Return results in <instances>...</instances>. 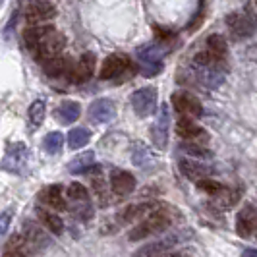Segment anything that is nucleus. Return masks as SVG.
<instances>
[{
    "mask_svg": "<svg viewBox=\"0 0 257 257\" xmlns=\"http://www.w3.org/2000/svg\"><path fill=\"white\" fill-rule=\"evenodd\" d=\"M89 140H91V134L87 128H74L70 130V134H68V145L72 149H81L83 145H87Z\"/></svg>",
    "mask_w": 257,
    "mask_h": 257,
    "instance_id": "obj_26",
    "label": "nucleus"
},
{
    "mask_svg": "<svg viewBox=\"0 0 257 257\" xmlns=\"http://www.w3.org/2000/svg\"><path fill=\"white\" fill-rule=\"evenodd\" d=\"M62 145H64V136L60 132H51L43 142V147L49 155H58L62 151Z\"/></svg>",
    "mask_w": 257,
    "mask_h": 257,
    "instance_id": "obj_28",
    "label": "nucleus"
},
{
    "mask_svg": "<svg viewBox=\"0 0 257 257\" xmlns=\"http://www.w3.org/2000/svg\"><path fill=\"white\" fill-rule=\"evenodd\" d=\"M138 66H140V74L145 77H153L157 74H161L163 70V56H165V49H161L159 45H142L138 52Z\"/></svg>",
    "mask_w": 257,
    "mask_h": 257,
    "instance_id": "obj_3",
    "label": "nucleus"
},
{
    "mask_svg": "<svg viewBox=\"0 0 257 257\" xmlns=\"http://www.w3.org/2000/svg\"><path fill=\"white\" fill-rule=\"evenodd\" d=\"M39 201L45 203L47 207H51L54 211H64L66 209V201L64 195H62V188L58 184H52V186H47L39 192Z\"/></svg>",
    "mask_w": 257,
    "mask_h": 257,
    "instance_id": "obj_18",
    "label": "nucleus"
},
{
    "mask_svg": "<svg viewBox=\"0 0 257 257\" xmlns=\"http://www.w3.org/2000/svg\"><path fill=\"white\" fill-rule=\"evenodd\" d=\"M93 68H95V54L93 52H83L81 58L77 60L76 66H72L70 70V81L72 83H85L93 76Z\"/></svg>",
    "mask_w": 257,
    "mask_h": 257,
    "instance_id": "obj_13",
    "label": "nucleus"
},
{
    "mask_svg": "<svg viewBox=\"0 0 257 257\" xmlns=\"http://www.w3.org/2000/svg\"><path fill=\"white\" fill-rule=\"evenodd\" d=\"M10 228V213H0V238Z\"/></svg>",
    "mask_w": 257,
    "mask_h": 257,
    "instance_id": "obj_34",
    "label": "nucleus"
},
{
    "mask_svg": "<svg viewBox=\"0 0 257 257\" xmlns=\"http://www.w3.org/2000/svg\"><path fill=\"white\" fill-rule=\"evenodd\" d=\"M255 4H257V0H255Z\"/></svg>",
    "mask_w": 257,
    "mask_h": 257,
    "instance_id": "obj_41",
    "label": "nucleus"
},
{
    "mask_svg": "<svg viewBox=\"0 0 257 257\" xmlns=\"http://www.w3.org/2000/svg\"><path fill=\"white\" fill-rule=\"evenodd\" d=\"M157 99H159V93L155 87H142V89L134 91L132 95V106L136 110V114L147 118L157 110Z\"/></svg>",
    "mask_w": 257,
    "mask_h": 257,
    "instance_id": "obj_6",
    "label": "nucleus"
},
{
    "mask_svg": "<svg viewBox=\"0 0 257 257\" xmlns=\"http://www.w3.org/2000/svg\"><path fill=\"white\" fill-rule=\"evenodd\" d=\"M172 213H176V211L170 205H163L161 209H157L155 213L140 220L128 232V240L130 242H138V240H145V238H153L157 234H163L172 224Z\"/></svg>",
    "mask_w": 257,
    "mask_h": 257,
    "instance_id": "obj_1",
    "label": "nucleus"
},
{
    "mask_svg": "<svg viewBox=\"0 0 257 257\" xmlns=\"http://www.w3.org/2000/svg\"><path fill=\"white\" fill-rule=\"evenodd\" d=\"M130 68V58L126 54H110L103 62L101 68V79H114L122 76Z\"/></svg>",
    "mask_w": 257,
    "mask_h": 257,
    "instance_id": "obj_14",
    "label": "nucleus"
},
{
    "mask_svg": "<svg viewBox=\"0 0 257 257\" xmlns=\"http://www.w3.org/2000/svg\"><path fill=\"white\" fill-rule=\"evenodd\" d=\"M2 257H29L26 249H6Z\"/></svg>",
    "mask_w": 257,
    "mask_h": 257,
    "instance_id": "obj_35",
    "label": "nucleus"
},
{
    "mask_svg": "<svg viewBox=\"0 0 257 257\" xmlns=\"http://www.w3.org/2000/svg\"><path fill=\"white\" fill-rule=\"evenodd\" d=\"M2 2H4V0H0V6H2Z\"/></svg>",
    "mask_w": 257,
    "mask_h": 257,
    "instance_id": "obj_39",
    "label": "nucleus"
},
{
    "mask_svg": "<svg viewBox=\"0 0 257 257\" xmlns=\"http://www.w3.org/2000/svg\"><path fill=\"white\" fill-rule=\"evenodd\" d=\"M43 70L45 74L51 77H60L64 74H70L72 66H70V60L68 58H62V56H52V58H47L43 60Z\"/></svg>",
    "mask_w": 257,
    "mask_h": 257,
    "instance_id": "obj_21",
    "label": "nucleus"
},
{
    "mask_svg": "<svg viewBox=\"0 0 257 257\" xmlns=\"http://www.w3.org/2000/svg\"><path fill=\"white\" fill-rule=\"evenodd\" d=\"M207 51H211L215 56L226 60V51H228V49H226L224 37H220V35H211V37L207 39Z\"/></svg>",
    "mask_w": 257,
    "mask_h": 257,
    "instance_id": "obj_30",
    "label": "nucleus"
},
{
    "mask_svg": "<svg viewBox=\"0 0 257 257\" xmlns=\"http://www.w3.org/2000/svg\"><path fill=\"white\" fill-rule=\"evenodd\" d=\"M238 199H240V193L238 192L228 190V188H222L219 193H215V201H213V205H217L219 209H230Z\"/></svg>",
    "mask_w": 257,
    "mask_h": 257,
    "instance_id": "obj_25",
    "label": "nucleus"
},
{
    "mask_svg": "<svg viewBox=\"0 0 257 257\" xmlns=\"http://www.w3.org/2000/svg\"><path fill=\"white\" fill-rule=\"evenodd\" d=\"M24 14H26L27 24L41 26V24H45V22H51L52 18L56 16V8L52 6L51 2H47V0H37V2L27 4Z\"/></svg>",
    "mask_w": 257,
    "mask_h": 257,
    "instance_id": "obj_11",
    "label": "nucleus"
},
{
    "mask_svg": "<svg viewBox=\"0 0 257 257\" xmlns=\"http://www.w3.org/2000/svg\"><path fill=\"white\" fill-rule=\"evenodd\" d=\"M91 178V190L95 192L97 199L101 203H106V182H104L103 174H101V168L95 167V174L89 176Z\"/></svg>",
    "mask_w": 257,
    "mask_h": 257,
    "instance_id": "obj_27",
    "label": "nucleus"
},
{
    "mask_svg": "<svg viewBox=\"0 0 257 257\" xmlns=\"http://www.w3.org/2000/svg\"><path fill=\"white\" fill-rule=\"evenodd\" d=\"M68 199L70 201H74V203H83V201H89V192H87V188L83 186V184H79V182H74V184H70L68 186Z\"/></svg>",
    "mask_w": 257,
    "mask_h": 257,
    "instance_id": "obj_29",
    "label": "nucleus"
},
{
    "mask_svg": "<svg viewBox=\"0 0 257 257\" xmlns=\"http://www.w3.org/2000/svg\"><path fill=\"white\" fill-rule=\"evenodd\" d=\"M22 236L26 240L27 251H31V253H39V251H43L45 247H49V244H51V238L47 236V232L43 230L39 224L29 222V220L24 224V234Z\"/></svg>",
    "mask_w": 257,
    "mask_h": 257,
    "instance_id": "obj_9",
    "label": "nucleus"
},
{
    "mask_svg": "<svg viewBox=\"0 0 257 257\" xmlns=\"http://www.w3.org/2000/svg\"><path fill=\"white\" fill-rule=\"evenodd\" d=\"M172 106L176 108V112H180L182 116H188V118H197L203 112V106L199 103V99L188 91H176L172 95Z\"/></svg>",
    "mask_w": 257,
    "mask_h": 257,
    "instance_id": "obj_8",
    "label": "nucleus"
},
{
    "mask_svg": "<svg viewBox=\"0 0 257 257\" xmlns=\"http://www.w3.org/2000/svg\"><path fill=\"white\" fill-rule=\"evenodd\" d=\"M197 188L201 190V192L205 193H211V195H215V193H219L224 186L220 184V182H215V180H209V178H203V180L197 182Z\"/></svg>",
    "mask_w": 257,
    "mask_h": 257,
    "instance_id": "obj_33",
    "label": "nucleus"
},
{
    "mask_svg": "<svg viewBox=\"0 0 257 257\" xmlns=\"http://www.w3.org/2000/svg\"><path fill=\"white\" fill-rule=\"evenodd\" d=\"M257 226V211L255 207L245 205L244 209H240L238 217H236V232L242 238H249Z\"/></svg>",
    "mask_w": 257,
    "mask_h": 257,
    "instance_id": "obj_17",
    "label": "nucleus"
},
{
    "mask_svg": "<svg viewBox=\"0 0 257 257\" xmlns=\"http://www.w3.org/2000/svg\"><path fill=\"white\" fill-rule=\"evenodd\" d=\"M240 257H257V249H245Z\"/></svg>",
    "mask_w": 257,
    "mask_h": 257,
    "instance_id": "obj_38",
    "label": "nucleus"
},
{
    "mask_svg": "<svg viewBox=\"0 0 257 257\" xmlns=\"http://www.w3.org/2000/svg\"><path fill=\"white\" fill-rule=\"evenodd\" d=\"M93 165H95V153L87 151V153H81L77 155L76 159H72V163L68 165V170L76 172V174H81V172H87L89 168H93Z\"/></svg>",
    "mask_w": 257,
    "mask_h": 257,
    "instance_id": "obj_24",
    "label": "nucleus"
},
{
    "mask_svg": "<svg viewBox=\"0 0 257 257\" xmlns=\"http://www.w3.org/2000/svg\"><path fill=\"white\" fill-rule=\"evenodd\" d=\"M176 132H178V136L184 138V140H201V142H205L207 138H209L205 130L199 128L197 124H193L188 116H184V118L178 120V124H176Z\"/></svg>",
    "mask_w": 257,
    "mask_h": 257,
    "instance_id": "obj_20",
    "label": "nucleus"
},
{
    "mask_svg": "<svg viewBox=\"0 0 257 257\" xmlns=\"http://www.w3.org/2000/svg\"><path fill=\"white\" fill-rule=\"evenodd\" d=\"M27 161H29V153H27L26 145L12 143V145H8L6 155L2 159V168L12 174H24L27 168Z\"/></svg>",
    "mask_w": 257,
    "mask_h": 257,
    "instance_id": "obj_5",
    "label": "nucleus"
},
{
    "mask_svg": "<svg viewBox=\"0 0 257 257\" xmlns=\"http://www.w3.org/2000/svg\"><path fill=\"white\" fill-rule=\"evenodd\" d=\"M116 106L110 99H97L89 106V118L95 124H108L110 120H114Z\"/></svg>",
    "mask_w": 257,
    "mask_h": 257,
    "instance_id": "obj_15",
    "label": "nucleus"
},
{
    "mask_svg": "<svg viewBox=\"0 0 257 257\" xmlns=\"http://www.w3.org/2000/svg\"><path fill=\"white\" fill-rule=\"evenodd\" d=\"M182 151L192 155L195 159H209V157H213V153H211L207 147L199 145V143H184V145H182Z\"/></svg>",
    "mask_w": 257,
    "mask_h": 257,
    "instance_id": "obj_32",
    "label": "nucleus"
},
{
    "mask_svg": "<svg viewBox=\"0 0 257 257\" xmlns=\"http://www.w3.org/2000/svg\"><path fill=\"white\" fill-rule=\"evenodd\" d=\"M255 232H257V226H255Z\"/></svg>",
    "mask_w": 257,
    "mask_h": 257,
    "instance_id": "obj_40",
    "label": "nucleus"
},
{
    "mask_svg": "<svg viewBox=\"0 0 257 257\" xmlns=\"http://www.w3.org/2000/svg\"><path fill=\"white\" fill-rule=\"evenodd\" d=\"M161 257H186V255L180 253V251H167V253H163Z\"/></svg>",
    "mask_w": 257,
    "mask_h": 257,
    "instance_id": "obj_37",
    "label": "nucleus"
},
{
    "mask_svg": "<svg viewBox=\"0 0 257 257\" xmlns=\"http://www.w3.org/2000/svg\"><path fill=\"white\" fill-rule=\"evenodd\" d=\"M226 26L230 27L232 35L238 39L251 37L257 31V16L251 8H244L240 12H232L226 16Z\"/></svg>",
    "mask_w": 257,
    "mask_h": 257,
    "instance_id": "obj_4",
    "label": "nucleus"
},
{
    "mask_svg": "<svg viewBox=\"0 0 257 257\" xmlns=\"http://www.w3.org/2000/svg\"><path fill=\"white\" fill-rule=\"evenodd\" d=\"M110 188L116 195H130L136 190V178L128 170H112L110 172Z\"/></svg>",
    "mask_w": 257,
    "mask_h": 257,
    "instance_id": "obj_16",
    "label": "nucleus"
},
{
    "mask_svg": "<svg viewBox=\"0 0 257 257\" xmlns=\"http://www.w3.org/2000/svg\"><path fill=\"white\" fill-rule=\"evenodd\" d=\"M79 114H81V106H79V103H74V101H64L54 112L56 120L60 124H72L79 118Z\"/></svg>",
    "mask_w": 257,
    "mask_h": 257,
    "instance_id": "obj_22",
    "label": "nucleus"
},
{
    "mask_svg": "<svg viewBox=\"0 0 257 257\" xmlns=\"http://www.w3.org/2000/svg\"><path fill=\"white\" fill-rule=\"evenodd\" d=\"M180 170L188 180H193V182L209 178L213 174V168L203 165V163H199V161H180Z\"/></svg>",
    "mask_w": 257,
    "mask_h": 257,
    "instance_id": "obj_19",
    "label": "nucleus"
},
{
    "mask_svg": "<svg viewBox=\"0 0 257 257\" xmlns=\"http://www.w3.org/2000/svg\"><path fill=\"white\" fill-rule=\"evenodd\" d=\"M37 31H39V39H37V47H35V52H33V54L37 56L41 62L47 60V58H52V56H58L66 45L64 35L51 26L37 27Z\"/></svg>",
    "mask_w": 257,
    "mask_h": 257,
    "instance_id": "obj_2",
    "label": "nucleus"
},
{
    "mask_svg": "<svg viewBox=\"0 0 257 257\" xmlns=\"http://www.w3.org/2000/svg\"><path fill=\"white\" fill-rule=\"evenodd\" d=\"M161 203H153V201H145V203H136V205L124 207L122 211L116 213V220L120 224H128V222H140L145 217H149L157 209H161Z\"/></svg>",
    "mask_w": 257,
    "mask_h": 257,
    "instance_id": "obj_7",
    "label": "nucleus"
},
{
    "mask_svg": "<svg viewBox=\"0 0 257 257\" xmlns=\"http://www.w3.org/2000/svg\"><path fill=\"white\" fill-rule=\"evenodd\" d=\"M170 35H172V33H170L168 29H161V27H157V37L159 39H168Z\"/></svg>",
    "mask_w": 257,
    "mask_h": 257,
    "instance_id": "obj_36",
    "label": "nucleus"
},
{
    "mask_svg": "<svg viewBox=\"0 0 257 257\" xmlns=\"http://www.w3.org/2000/svg\"><path fill=\"white\" fill-rule=\"evenodd\" d=\"M37 217H39V220H41V224H43L47 230H51L52 234H62V232H64V222H62V219H60L58 215H54L51 211L39 207Z\"/></svg>",
    "mask_w": 257,
    "mask_h": 257,
    "instance_id": "obj_23",
    "label": "nucleus"
},
{
    "mask_svg": "<svg viewBox=\"0 0 257 257\" xmlns=\"http://www.w3.org/2000/svg\"><path fill=\"white\" fill-rule=\"evenodd\" d=\"M180 234H170L167 238H159V240H153L149 244H145L143 247H140L134 257H161L163 253L170 251L174 245L180 242Z\"/></svg>",
    "mask_w": 257,
    "mask_h": 257,
    "instance_id": "obj_10",
    "label": "nucleus"
},
{
    "mask_svg": "<svg viewBox=\"0 0 257 257\" xmlns=\"http://www.w3.org/2000/svg\"><path fill=\"white\" fill-rule=\"evenodd\" d=\"M168 128H170V114H168V104H163L157 120L151 126V140L157 149H165L168 143Z\"/></svg>",
    "mask_w": 257,
    "mask_h": 257,
    "instance_id": "obj_12",
    "label": "nucleus"
},
{
    "mask_svg": "<svg viewBox=\"0 0 257 257\" xmlns=\"http://www.w3.org/2000/svg\"><path fill=\"white\" fill-rule=\"evenodd\" d=\"M45 114H47V104H45V101H35V103L29 106V122L33 126H41V122L45 120Z\"/></svg>",
    "mask_w": 257,
    "mask_h": 257,
    "instance_id": "obj_31",
    "label": "nucleus"
}]
</instances>
